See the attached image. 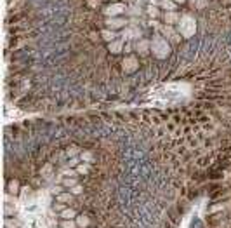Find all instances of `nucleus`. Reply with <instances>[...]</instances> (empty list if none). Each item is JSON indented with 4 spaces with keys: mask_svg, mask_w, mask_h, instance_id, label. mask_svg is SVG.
Here are the masks:
<instances>
[{
    "mask_svg": "<svg viewBox=\"0 0 231 228\" xmlns=\"http://www.w3.org/2000/svg\"><path fill=\"white\" fill-rule=\"evenodd\" d=\"M174 2H176V4H184L186 0H174Z\"/></svg>",
    "mask_w": 231,
    "mask_h": 228,
    "instance_id": "29",
    "label": "nucleus"
},
{
    "mask_svg": "<svg viewBox=\"0 0 231 228\" xmlns=\"http://www.w3.org/2000/svg\"><path fill=\"white\" fill-rule=\"evenodd\" d=\"M73 192H75V193H78V192H82V186H73Z\"/></svg>",
    "mask_w": 231,
    "mask_h": 228,
    "instance_id": "28",
    "label": "nucleus"
},
{
    "mask_svg": "<svg viewBox=\"0 0 231 228\" xmlns=\"http://www.w3.org/2000/svg\"><path fill=\"white\" fill-rule=\"evenodd\" d=\"M122 65H124V70L127 71V73H132V71H136L139 68V63H137V59H136L134 56H127Z\"/></svg>",
    "mask_w": 231,
    "mask_h": 228,
    "instance_id": "6",
    "label": "nucleus"
},
{
    "mask_svg": "<svg viewBox=\"0 0 231 228\" xmlns=\"http://www.w3.org/2000/svg\"><path fill=\"white\" fill-rule=\"evenodd\" d=\"M124 45H125L124 40H118V38H117V40H113V42L108 44V51L113 52V54H118V52L124 51Z\"/></svg>",
    "mask_w": 231,
    "mask_h": 228,
    "instance_id": "10",
    "label": "nucleus"
},
{
    "mask_svg": "<svg viewBox=\"0 0 231 228\" xmlns=\"http://www.w3.org/2000/svg\"><path fill=\"white\" fill-rule=\"evenodd\" d=\"M78 225H89V218H78Z\"/></svg>",
    "mask_w": 231,
    "mask_h": 228,
    "instance_id": "25",
    "label": "nucleus"
},
{
    "mask_svg": "<svg viewBox=\"0 0 231 228\" xmlns=\"http://www.w3.org/2000/svg\"><path fill=\"white\" fill-rule=\"evenodd\" d=\"M89 169H91V165H89V162H85V164H80V165H76V173L78 174H87L89 173Z\"/></svg>",
    "mask_w": 231,
    "mask_h": 228,
    "instance_id": "15",
    "label": "nucleus"
},
{
    "mask_svg": "<svg viewBox=\"0 0 231 228\" xmlns=\"http://www.w3.org/2000/svg\"><path fill=\"white\" fill-rule=\"evenodd\" d=\"M101 38L110 44V42H113V40H117V32H115V30H110V28H104V30H101Z\"/></svg>",
    "mask_w": 231,
    "mask_h": 228,
    "instance_id": "12",
    "label": "nucleus"
},
{
    "mask_svg": "<svg viewBox=\"0 0 231 228\" xmlns=\"http://www.w3.org/2000/svg\"><path fill=\"white\" fill-rule=\"evenodd\" d=\"M58 200L59 202H71L73 200V195H71V193H61V195L58 197Z\"/></svg>",
    "mask_w": 231,
    "mask_h": 228,
    "instance_id": "16",
    "label": "nucleus"
},
{
    "mask_svg": "<svg viewBox=\"0 0 231 228\" xmlns=\"http://www.w3.org/2000/svg\"><path fill=\"white\" fill-rule=\"evenodd\" d=\"M124 12H127L125 4H111V6H108L106 9H104V14H106L108 17H117V16H120V14H124Z\"/></svg>",
    "mask_w": 231,
    "mask_h": 228,
    "instance_id": "4",
    "label": "nucleus"
},
{
    "mask_svg": "<svg viewBox=\"0 0 231 228\" xmlns=\"http://www.w3.org/2000/svg\"><path fill=\"white\" fill-rule=\"evenodd\" d=\"M134 49L139 52L141 56H144V54H148L151 51V42L150 40H146V38H141V40H137V44L134 45Z\"/></svg>",
    "mask_w": 231,
    "mask_h": 228,
    "instance_id": "7",
    "label": "nucleus"
},
{
    "mask_svg": "<svg viewBox=\"0 0 231 228\" xmlns=\"http://www.w3.org/2000/svg\"><path fill=\"white\" fill-rule=\"evenodd\" d=\"M195 28H196V25H195V21H191L188 16L186 17H181V21H179V33L183 35V37H191L195 32Z\"/></svg>",
    "mask_w": 231,
    "mask_h": 228,
    "instance_id": "3",
    "label": "nucleus"
},
{
    "mask_svg": "<svg viewBox=\"0 0 231 228\" xmlns=\"http://www.w3.org/2000/svg\"><path fill=\"white\" fill-rule=\"evenodd\" d=\"M50 171H52V164H45L42 167V171H40V174H42V176H49Z\"/></svg>",
    "mask_w": 231,
    "mask_h": 228,
    "instance_id": "17",
    "label": "nucleus"
},
{
    "mask_svg": "<svg viewBox=\"0 0 231 228\" xmlns=\"http://www.w3.org/2000/svg\"><path fill=\"white\" fill-rule=\"evenodd\" d=\"M82 158H84L85 162H92V153L91 152H84L82 153Z\"/></svg>",
    "mask_w": 231,
    "mask_h": 228,
    "instance_id": "19",
    "label": "nucleus"
},
{
    "mask_svg": "<svg viewBox=\"0 0 231 228\" xmlns=\"http://www.w3.org/2000/svg\"><path fill=\"white\" fill-rule=\"evenodd\" d=\"M132 49H134V47H132L130 44H125V45H124V51H125V52H130Z\"/></svg>",
    "mask_w": 231,
    "mask_h": 228,
    "instance_id": "26",
    "label": "nucleus"
},
{
    "mask_svg": "<svg viewBox=\"0 0 231 228\" xmlns=\"http://www.w3.org/2000/svg\"><path fill=\"white\" fill-rule=\"evenodd\" d=\"M158 7L163 9V11H176L177 9V4L174 0H158Z\"/></svg>",
    "mask_w": 231,
    "mask_h": 228,
    "instance_id": "11",
    "label": "nucleus"
},
{
    "mask_svg": "<svg viewBox=\"0 0 231 228\" xmlns=\"http://www.w3.org/2000/svg\"><path fill=\"white\" fill-rule=\"evenodd\" d=\"M139 37H141V30L137 26L125 28V32H124V38H125V40H134V38H139Z\"/></svg>",
    "mask_w": 231,
    "mask_h": 228,
    "instance_id": "9",
    "label": "nucleus"
},
{
    "mask_svg": "<svg viewBox=\"0 0 231 228\" xmlns=\"http://www.w3.org/2000/svg\"><path fill=\"white\" fill-rule=\"evenodd\" d=\"M97 38H99V35H96V33H91V40H94V42H96Z\"/></svg>",
    "mask_w": 231,
    "mask_h": 228,
    "instance_id": "27",
    "label": "nucleus"
},
{
    "mask_svg": "<svg viewBox=\"0 0 231 228\" xmlns=\"http://www.w3.org/2000/svg\"><path fill=\"white\" fill-rule=\"evenodd\" d=\"M158 33H160L163 38H167L169 42H172V44L181 42V33L176 32L172 25H162V26H158Z\"/></svg>",
    "mask_w": 231,
    "mask_h": 228,
    "instance_id": "2",
    "label": "nucleus"
},
{
    "mask_svg": "<svg viewBox=\"0 0 231 228\" xmlns=\"http://www.w3.org/2000/svg\"><path fill=\"white\" fill-rule=\"evenodd\" d=\"M61 226L63 228H75V223L73 221H63L61 223Z\"/></svg>",
    "mask_w": 231,
    "mask_h": 228,
    "instance_id": "23",
    "label": "nucleus"
},
{
    "mask_svg": "<svg viewBox=\"0 0 231 228\" xmlns=\"http://www.w3.org/2000/svg\"><path fill=\"white\" fill-rule=\"evenodd\" d=\"M87 4H89V7H92V9H96V7L99 6V0H87Z\"/></svg>",
    "mask_w": 231,
    "mask_h": 228,
    "instance_id": "24",
    "label": "nucleus"
},
{
    "mask_svg": "<svg viewBox=\"0 0 231 228\" xmlns=\"http://www.w3.org/2000/svg\"><path fill=\"white\" fill-rule=\"evenodd\" d=\"M151 51H153V54L156 56V58H163V56L169 54V40L167 38H163L160 35V33H156L155 38L151 40Z\"/></svg>",
    "mask_w": 231,
    "mask_h": 228,
    "instance_id": "1",
    "label": "nucleus"
},
{
    "mask_svg": "<svg viewBox=\"0 0 231 228\" xmlns=\"http://www.w3.org/2000/svg\"><path fill=\"white\" fill-rule=\"evenodd\" d=\"M162 21H163V25H176V23L181 21V16L176 11H167L162 16Z\"/></svg>",
    "mask_w": 231,
    "mask_h": 228,
    "instance_id": "8",
    "label": "nucleus"
},
{
    "mask_svg": "<svg viewBox=\"0 0 231 228\" xmlns=\"http://www.w3.org/2000/svg\"><path fill=\"white\" fill-rule=\"evenodd\" d=\"M7 190H9V193H12V195H16L17 190H19V183H17L16 179H12V181H9V186H7Z\"/></svg>",
    "mask_w": 231,
    "mask_h": 228,
    "instance_id": "14",
    "label": "nucleus"
},
{
    "mask_svg": "<svg viewBox=\"0 0 231 228\" xmlns=\"http://www.w3.org/2000/svg\"><path fill=\"white\" fill-rule=\"evenodd\" d=\"M80 152V150H78V148L76 146H71V148H68V155H70V157H73V155H76V153Z\"/></svg>",
    "mask_w": 231,
    "mask_h": 228,
    "instance_id": "22",
    "label": "nucleus"
},
{
    "mask_svg": "<svg viewBox=\"0 0 231 228\" xmlns=\"http://www.w3.org/2000/svg\"><path fill=\"white\" fill-rule=\"evenodd\" d=\"M104 25L110 30H118V28H125L127 26V19L125 17H106Z\"/></svg>",
    "mask_w": 231,
    "mask_h": 228,
    "instance_id": "5",
    "label": "nucleus"
},
{
    "mask_svg": "<svg viewBox=\"0 0 231 228\" xmlns=\"http://www.w3.org/2000/svg\"><path fill=\"white\" fill-rule=\"evenodd\" d=\"M63 218H75V211H73V209H66V211L63 212Z\"/></svg>",
    "mask_w": 231,
    "mask_h": 228,
    "instance_id": "20",
    "label": "nucleus"
},
{
    "mask_svg": "<svg viewBox=\"0 0 231 228\" xmlns=\"http://www.w3.org/2000/svg\"><path fill=\"white\" fill-rule=\"evenodd\" d=\"M63 185H66V186H75V185H76V181H75V179H70V178H66L65 181H63Z\"/></svg>",
    "mask_w": 231,
    "mask_h": 228,
    "instance_id": "21",
    "label": "nucleus"
},
{
    "mask_svg": "<svg viewBox=\"0 0 231 228\" xmlns=\"http://www.w3.org/2000/svg\"><path fill=\"white\" fill-rule=\"evenodd\" d=\"M146 12H148V16L153 17V19H158V17H162L160 7H158V6H153V4H150V6L146 7Z\"/></svg>",
    "mask_w": 231,
    "mask_h": 228,
    "instance_id": "13",
    "label": "nucleus"
},
{
    "mask_svg": "<svg viewBox=\"0 0 231 228\" xmlns=\"http://www.w3.org/2000/svg\"><path fill=\"white\" fill-rule=\"evenodd\" d=\"M193 2V6L196 7V9H203L205 6H207V0H191Z\"/></svg>",
    "mask_w": 231,
    "mask_h": 228,
    "instance_id": "18",
    "label": "nucleus"
}]
</instances>
